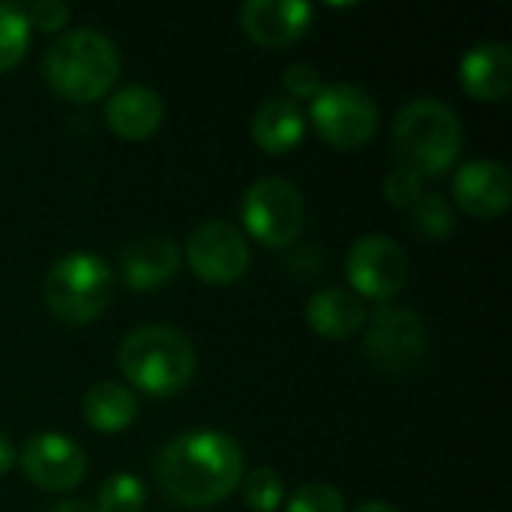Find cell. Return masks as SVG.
Segmentation results:
<instances>
[{"label": "cell", "instance_id": "15", "mask_svg": "<svg viewBox=\"0 0 512 512\" xmlns=\"http://www.w3.org/2000/svg\"><path fill=\"white\" fill-rule=\"evenodd\" d=\"M165 120V102L156 90L144 84L120 87L105 102V123L114 135L126 141L150 138Z\"/></svg>", "mask_w": 512, "mask_h": 512}, {"label": "cell", "instance_id": "21", "mask_svg": "<svg viewBox=\"0 0 512 512\" xmlns=\"http://www.w3.org/2000/svg\"><path fill=\"white\" fill-rule=\"evenodd\" d=\"M96 512H141L147 504V489L135 474H114L99 486Z\"/></svg>", "mask_w": 512, "mask_h": 512}, {"label": "cell", "instance_id": "13", "mask_svg": "<svg viewBox=\"0 0 512 512\" xmlns=\"http://www.w3.org/2000/svg\"><path fill=\"white\" fill-rule=\"evenodd\" d=\"M312 24V6L303 0H249L240 6L243 33L261 48H285Z\"/></svg>", "mask_w": 512, "mask_h": 512}, {"label": "cell", "instance_id": "23", "mask_svg": "<svg viewBox=\"0 0 512 512\" xmlns=\"http://www.w3.org/2000/svg\"><path fill=\"white\" fill-rule=\"evenodd\" d=\"M243 498H246V504L255 512H276L279 504L285 501L282 477L273 468H255V471H249Z\"/></svg>", "mask_w": 512, "mask_h": 512}, {"label": "cell", "instance_id": "10", "mask_svg": "<svg viewBox=\"0 0 512 512\" xmlns=\"http://www.w3.org/2000/svg\"><path fill=\"white\" fill-rule=\"evenodd\" d=\"M249 243L231 222H204L186 240V264L207 285L237 282L249 270Z\"/></svg>", "mask_w": 512, "mask_h": 512}, {"label": "cell", "instance_id": "28", "mask_svg": "<svg viewBox=\"0 0 512 512\" xmlns=\"http://www.w3.org/2000/svg\"><path fill=\"white\" fill-rule=\"evenodd\" d=\"M15 447H12V441L6 438V435H0V477L3 474H9V468L15 465Z\"/></svg>", "mask_w": 512, "mask_h": 512}, {"label": "cell", "instance_id": "20", "mask_svg": "<svg viewBox=\"0 0 512 512\" xmlns=\"http://www.w3.org/2000/svg\"><path fill=\"white\" fill-rule=\"evenodd\" d=\"M30 27L18 3H0V75L15 69L27 54Z\"/></svg>", "mask_w": 512, "mask_h": 512}, {"label": "cell", "instance_id": "4", "mask_svg": "<svg viewBox=\"0 0 512 512\" xmlns=\"http://www.w3.org/2000/svg\"><path fill=\"white\" fill-rule=\"evenodd\" d=\"M390 141L402 168L417 177H438L459 159L462 123L450 105L438 99H414L399 111Z\"/></svg>", "mask_w": 512, "mask_h": 512}, {"label": "cell", "instance_id": "30", "mask_svg": "<svg viewBox=\"0 0 512 512\" xmlns=\"http://www.w3.org/2000/svg\"><path fill=\"white\" fill-rule=\"evenodd\" d=\"M354 512H399L393 504H387V501H363L360 507Z\"/></svg>", "mask_w": 512, "mask_h": 512}, {"label": "cell", "instance_id": "27", "mask_svg": "<svg viewBox=\"0 0 512 512\" xmlns=\"http://www.w3.org/2000/svg\"><path fill=\"white\" fill-rule=\"evenodd\" d=\"M324 81H321V72L312 66V63H291L285 69V90L294 102L300 99H315L321 93Z\"/></svg>", "mask_w": 512, "mask_h": 512}, {"label": "cell", "instance_id": "3", "mask_svg": "<svg viewBox=\"0 0 512 512\" xmlns=\"http://www.w3.org/2000/svg\"><path fill=\"white\" fill-rule=\"evenodd\" d=\"M117 366L135 390L174 396L186 390L195 375V348L177 327L144 324L120 342Z\"/></svg>", "mask_w": 512, "mask_h": 512}, {"label": "cell", "instance_id": "9", "mask_svg": "<svg viewBox=\"0 0 512 512\" xmlns=\"http://www.w3.org/2000/svg\"><path fill=\"white\" fill-rule=\"evenodd\" d=\"M363 354L381 372H408L426 354V324L411 309H378L363 339Z\"/></svg>", "mask_w": 512, "mask_h": 512}, {"label": "cell", "instance_id": "11", "mask_svg": "<svg viewBox=\"0 0 512 512\" xmlns=\"http://www.w3.org/2000/svg\"><path fill=\"white\" fill-rule=\"evenodd\" d=\"M24 477L45 492H69L87 474V456L81 444L60 432H39L21 447Z\"/></svg>", "mask_w": 512, "mask_h": 512}, {"label": "cell", "instance_id": "24", "mask_svg": "<svg viewBox=\"0 0 512 512\" xmlns=\"http://www.w3.org/2000/svg\"><path fill=\"white\" fill-rule=\"evenodd\" d=\"M288 512H345V495L330 483H306L291 495Z\"/></svg>", "mask_w": 512, "mask_h": 512}, {"label": "cell", "instance_id": "7", "mask_svg": "<svg viewBox=\"0 0 512 512\" xmlns=\"http://www.w3.org/2000/svg\"><path fill=\"white\" fill-rule=\"evenodd\" d=\"M240 216L246 231L270 249L291 246L303 231V192L285 177H261L255 180L240 204Z\"/></svg>", "mask_w": 512, "mask_h": 512}, {"label": "cell", "instance_id": "16", "mask_svg": "<svg viewBox=\"0 0 512 512\" xmlns=\"http://www.w3.org/2000/svg\"><path fill=\"white\" fill-rule=\"evenodd\" d=\"M303 135H306V114L300 102H294L291 96H270L258 105L252 117V138L264 153L270 156L291 153L303 141Z\"/></svg>", "mask_w": 512, "mask_h": 512}, {"label": "cell", "instance_id": "6", "mask_svg": "<svg viewBox=\"0 0 512 512\" xmlns=\"http://www.w3.org/2000/svg\"><path fill=\"white\" fill-rule=\"evenodd\" d=\"M309 117L315 132L336 150L363 147L381 120L378 102L360 84H327L309 105Z\"/></svg>", "mask_w": 512, "mask_h": 512}, {"label": "cell", "instance_id": "29", "mask_svg": "<svg viewBox=\"0 0 512 512\" xmlns=\"http://www.w3.org/2000/svg\"><path fill=\"white\" fill-rule=\"evenodd\" d=\"M45 512H96V507H90L84 501H60V504H54L51 510Z\"/></svg>", "mask_w": 512, "mask_h": 512}, {"label": "cell", "instance_id": "12", "mask_svg": "<svg viewBox=\"0 0 512 512\" xmlns=\"http://www.w3.org/2000/svg\"><path fill=\"white\" fill-rule=\"evenodd\" d=\"M459 207L474 219H498L512 201L510 168L498 159H474L453 180Z\"/></svg>", "mask_w": 512, "mask_h": 512}, {"label": "cell", "instance_id": "18", "mask_svg": "<svg viewBox=\"0 0 512 512\" xmlns=\"http://www.w3.org/2000/svg\"><path fill=\"white\" fill-rule=\"evenodd\" d=\"M123 279L135 291H156L174 279L180 267V249L168 237H141L123 252Z\"/></svg>", "mask_w": 512, "mask_h": 512}, {"label": "cell", "instance_id": "5", "mask_svg": "<svg viewBox=\"0 0 512 512\" xmlns=\"http://www.w3.org/2000/svg\"><path fill=\"white\" fill-rule=\"evenodd\" d=\"M111 267L93 252H72L60 258L42 285L48 312L63 324H90L111 300Z\"/></svg>", "mask_w": 512, "mask_h": 512}, {"label": "cell", "instance_id": "17", "mask_svg": "<svg viewBox=\"0 0 512 512\" xmlns=\"http://www.w3.org/2000/svg\"><path fill=\"white\" fill-rule=\"evenodd\" d=\"M306 321L318 336L342 342V339L357 336L366 327L369 315H366L363 300L354 291L324 288V291L312 294V300L306 306Z\"/></svg>", "mask_w": 512, "mask_h": 512}, {"label": "cell", "instance_id": "26", "mask_svg": "<svg viewBox=\"0 0 512 512\" xmlns=\"http://www.w3.org/2000/svg\"><path fill=\"white\" fill-rule=\"evenodd\" d=\"M21 9H24L27 27L42 30V33H54L69 21V6L63 0H36L30 6H21Z\"/></svg>", "mask_w": 512, "mask_h": 512}, {"label": "cell", "instance_id": "25", "mask_svg": "<svg viewBox=\"0 0 512 512\" xmlns=\"http://www.w3.org/2000/svg\"><path fill=\"white\" fill-rule=\"evenodd\" d=\"M423 195V177H417L414 171L408 168H393L384 180V198L393 204V207H402V210H411Z\"/></svg>", "mask_w": 512, "mask_h": 512}, {"label": "cell", "instance_id": "1", "mask_svg": "<svg viewBox=\"0 0 512 512\" xmlns=\"http://www.w3.org/2000/svg\"><path fill=\"white\" fill-rule=\"evenodd\" d=\"M156 480L180 507H216L243 480V450L225 432L192 429L162 450Z\"/></svg>", "mask_w": 512, "mask_h": 512}, {"label": "cell", "instance_id": "19", "mask_svg": "<svg viewBox=\"0 0 512 512\" xmlns=\"http://www.w3.org/2000/svg\"><path fill=\"white\" fill-rule=\"evenodd\" d=\"M81 414L90 429H96L102 435H117L135 423L138 399L129 387H123L117 381H96L81 399Z\"/></svg>", "mask_w": 512, "mask_h": 512}, {"label": "cell", "instance_id": "14", "mask_svg": "<svg viewBox=\"0 0 512 512\" xmlns=\"http://www.w3.org/2000/svg\"><path fill=\"white\" fill-rule=\"evenodd\" d=\"M459 84L480 102L507 99L512 87V51L507 42H477L459 63Z\"/></svg>", "mask_w": 512, "mask_h": 512}, {"label": "cell", "instance_id": "2", "mask_svg": "<svg viewBox=\"0 0 512 512\" xmlns=\"http://www.w3.org/2000/svg\"><path fill=\"white\" fill-rule=\"evenodd\" d=\"M42 75L63 99L96 102L120 78V51L105 33L78 27L48 45L42 57Z\"/></svg>", "mask_w": 512, "mask_h": 512}, {"label": "cell", "instance_id": "8", "mask_svg": "<svg viewBox=\"0 0 512 512\" xmlns=\"http://www.w3.org/2000/svg\"><path fill=\"white\" fill-rule=\"evenodd\" d=\"M348 282L360 297L375 303L393 300L408 282V255L387 234H366L348 249Z\"/></svg>", "mask_w": 512, "mask_h": 512}, {"label": "cell", "instance_id": "22", "mask_svg": "<svg viewBox=\"0 0 512 512\" xmlns=\"http://www.w3.org/2000/svg\"><path fill=\"white\" fill-rule=\"evenodd\" d=\"M414 210V228L426 237V240H447L456 228V216L453 207L447 204L444 195L429 192L420 195V201L411 207Z\"/></svg>", "mask_w": 512, "mask_h": 512}]
</instances>
